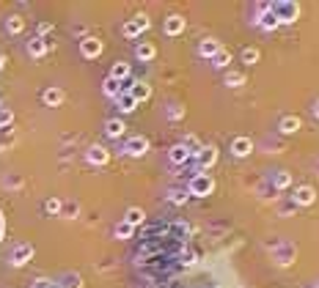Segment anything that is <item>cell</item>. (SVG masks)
Instances as JSON below:
<instances>
[{"mask_svg":"<svg viewBox=\"0 0 319 288\" xmlns=\"http://www.w3.org/2000/svg\"><path fill=\"white\" fill-rule=\"evenodd\" d=\"M149 151V140L143 134H135V137L127 140V154L130 157H143Z\"/></svg>","mask_w":319,"mask_h":288,"instance_id":"5b68a950","label":"cell"},{"mask_svg":"<svg viewBox=\"0 0 319 288\" xmlns=\"http://www.w3.org/2000/svg\"><path fill=\"white\" fill-rule=\"evenodd\" d=\"M256 25L262 28V31H275L281 22H278V17H275V11H264V14H259V20H256Z\"/></svg>","mask_w":319,"mask_h":288,"instance_id":"5bb4252c","label":"cell"},{"mask_svg":"<svg viewBox=\"0 0 319 288\" xmlns=\"http://www.w3.org/2000/svg\"><path fill=\"white\" fill-rule=\"evenodd\" d=\"M116 102H119V110H121V113H132V110L138 107V102H135V99H132L127 91L119 93V99H116Z\"/></svg>","mask_w":319,"mask_h":288,"instance_id":"d4e9b609","label":"cell"},{"mask_svg":"<svg viewBox=\"0 0 319 288\" xmlns=\"http://www.w3.org/2000/svg\"><path fill=\"white\" fill-rule=\"evenodd\" d=\"M272 11H275L278 22L281 25H294L300 17V3H294V0H283V3H272Z\"/></svg>","mask_w":319,"mask_h":288,"instance_id":"7a4b0ae2","label":"cell"},{"mask_svg":"<svg viewBox=\"0 0 319 288\" xmlns=\"http://www.w3.org/2000/svg\"><path fill=\"white\" fill-rule=\"evenodd\" d=\"M215 192V179L209 173H195L193 179H190V184H187V195H195V198H206V195H212Z\"/></svg>","mask_w":319,"mask_h":288,"instance_id":"6da1fadb","label":"cell"},{"mask_svg":"<svg viewBox=\"0 0 319 288\" xmlns=\"http://www.w3.org/2000/svg\"><path fill=\"white\" fill-rule=\"evenodd\" d=\"M85 157H88V162H91V165H105V162L110 160V151H108V149H102V146H91Z\"/></svg>","mask_w":319,"mask_h":288,"instance_id":"4fadbf2b","label":"cell"},{"mask_svg":"<svg viewBox=\"0 0 319 288\" xmlns=\"http://www.w3.org/2000/svg\"><path fill=\"white\" fill-rule=\"evenodd\" d=\"M168 115H171V118H182L184 110H182V107H171V110H168Z\"/></svg>","mask_w":319,"mask_h":288,"instance_id":"8d00e7d4","label":"cell"},{"mask_svg":"<svg viewBox=\"0 0 319 288\" xmlns=\"http://www.w3.org/2000/svg\"><path fill=\"white\" fill-rule=\"evenodd\" d=\"M184 201H187V192H182V190L171 192V203H184Z\"/></svg>","mask_w":319,"mask_h":288,"instance_id":"d590c367","label":"cell"},{"mask_svg":"<svg viewBox=\"0 0 319 288\" xmlns=\"http://www.w3.org/2000/svg\"><path fill=\"white\" fill-rule=\"evenodd\" d=\"M168 160H171L173 165H184V162H187V160H190V151H187V149H184V146H182V143H179V146H173V149H171V151H168Z\"/></svg>","mask_w":319,"mask_h":288,"instance_id":"ac0fdd59","label":"cell"},{"mask_svg":"<svg viewBox=\"0 0 319 288\" xmlns=\"http://www.w3.org/2000/svg\"><path fill=\"white\" fill-rule=\"evenodd\" d=\"M259 58H262V52L256 47H245L242 50V63H259Z\"/></svg>","mask_w":319,"mask_h":288,"instance_id":"f546056e","label":"cell"},{"mask_svg":"<svg viewBox=\"0 0 319 288\" xmlns=\"http://www.w3.org/2000/svg\"><path fill=\"white\" fill-rule=\"evenodd\" d=\"M61 206H63V201H58V198H50L47 203H44V211H47V214H61Z\"/></svg>","mask_w":319,"mask_h":288,"instance_id":"4dcf8cb0","label":"cell"},{"mask_svg":"<svg viewBox=\"0 0 319 288\" xmlns=\"http://www.w3.org/2000/svg\"><path fill=\"white\" fill-rule=\"evenodd\" d=\"M22 28H25L22 17H9V33H22Z\"/></svg>","mask_w":319,"mask_h":288,"instance_id":"1f68e13d","label":"cell"},{"mask_svg":"<svg viewBox=\"0 0 319 288\" xmlns=\"http://www.w3.org/2000/svg\"><path fill=\"white\" fill-rule=\"evenodd\" d=\"M61 214L66 217V220H74V217L80 214V206H77V201H66L61 206Z\"/></svg>","mask_w":319,"mask_h":288,"instance_id":"4316f807","label":"cell"},{"mask_svg":"<svg viewBox=\"0 0 319 288\" xmlns=\"http://www.w3.org/2000/svg\"><path fill=\"white\" fill-rule=\"evenodd\" d=\"M14 121V113H11V110H0V126H9V123Z\"/></svg>","mask_w":319,"mask_h":288,"instance_id":"e575fe53","label":"cell"},{"mask_svg":"<svg viewBox=\"0 0 319 288\" xmlns=\"http://www.w3.org/2000/svg\"><path fill=\"white\" fill-rule=\"evenodd\" d=\"M245 82V74L242 72H226V85L229 88H240Z\"/></svg>","mask_w":319,"mask_h":288,"instance_id":"f1b7e54d","label":"cell"},{"mask_svg":"<svg viewBox=\"0 0 319 288\" xmlns=\"http://www.w3.org/2000/svg\"><path fill=\"white\" fill-rule=\"evenodd\" d=\"M272 187H275V190H289V187H292V173H289V170H278V173L272 176Z\"/></svg>","mask_w":319,"mask_h":288,"instance_id":"44dd1931","label":"cell"},{"mask_svg":"<svg viewBox=\"0 0 319 288\" xmlns=\"http://www.w3.org/2000/svg\"><path fill=\"white\" fill-rule=\"evenodd\" d=\"M195 160H198L201 173H206V170H209L212 165L218 162V149H215V146H204V149L198 151V157H195Z\"/></svg>","mask_w":319,"mask_h":288,"instance_id":"277c9868","label":"cell"},{"mask_svg":"<svg viewBox=\"0 0 319 288\" xmlns=\"http://www.w3.org/2000/svg\"><path fill=\"white\" fill-rule=\"evenodd\" d=\"M135 55H138V61H152V58L157 55V50H154V44H149V41H141Z\"/></svg>","mask_w":319,"mask_h":288,"instance_id":"603a6c76","label":"cell"},{"mask_svg":"<svg viewBox=\"0 0 319 288\" xmlns=\"http://www.w3.org/2000/svg\"><path fill=\"white\" fill-rule=\"evenodd\" d=\"M314 288H319V285H314Z\"/></svg>","mask_w":319,"mask_h":288,"instance_id":"ee69618b","label":"cell"},{"mask_svg":"<svg viewBox=\"0 0 319 288\" xmlns=\"http://www.w3.org/2000/svg\"><path fill=\"white\" fill-rule=\"evenodd\" d=\"M314 115H316V118H319V99H316V102H314Z\"/></svg>","mask_w":319,"mask_h":288,"instance_id":"f35d334b","label":"cell"},{"mask_svg":"<svg viewBox=\"0 0 319 288\" xmlns=\"http://www.w3.org/2000/svg\"><path fill=\"white\" fill-rule=\"evenodd\" d=\"M102 91H105V93H108V96L119 99V93H124V82H119V80L108 77L105 82H102Z\"/></svg>","mask_w":319,"mask_h":288,"instance_id":"7402d4cb","label":"cell"},{"mask_svg":"<svg viewBox=\"0 0 319 288\" xmlns=\"http://www.w3.org/2000/svg\"><path fill=\"white\" fill-rule=\"evenodd\" d=\"M143 220H146V211L143 209H138V206H132V209H127V214H124V222L127 225H143Z\"/></svg>","mask_w":319,"mask_h":288,"instance_id":"2e32d148","label":"cell"},{"mask_svg":"<svg viewBox=\"0 0 319 288\" xmlns=\"http://www.w3.org/2000/svg\"><path fill=\"white\" fill-rule=\"evenodd\" d=\"M42 99H44L47 107H58V104L63 102V91H61V88H47V91L42 93Z\"/></svg>","mask_w":319,"mask_h":288,"instance_id":"d6986e66","label":"cell"},{"mask_svg":"<svg viewBox=\"0 0 319 288\" xmlns=\"http://www.w3.org/2000/svg\"><path fill=\"white\" fill-rule=\"evenodd\" d=\"M220 50H223V47H220V41H218V39H204V41L198 44V55H201V58H209V61H212L215 55H218Z\"/></svg>","mask_w":319,"mask_h":288,"instance_id":"7c38bea8","label":"cell"},{"mask_svg":"<svg viewBox=\"0 0 319 288\" xmlns=\"http://www.w3.org/2000/svg\"><path fill=\"white\" fill-rule=\"evenodd\" d=\"M50 28H53L50 22H42V25H39V33H50Z\"/></svg>","mask_w":319,"mask_h":288,"instance_id":"74e56055","label":"cell"},{"mask_svg":"<svg viewBox=\"0 0 319 288\" xmlns=\"http://www.w3.org/2000/svg\"><path fill=\"white\" fill-rule=\"evenodd\" d=\"M215 288H220V285H215Z\"/></svg>","mask_w":319,"mask_h":288,"instance_id":"7bdbcfd3","label":"cell"},{"mask_svg":"<svg viewBox=\"0 0 319 288\" xmlns=\"http://www.w3.org/2000/svg\"><path fill=\"white\" fill-rule=\"evenodd\" d=\"M229 63H231V52L229 50H220L218 55L212 58V66L215 69H229Z\"/></svg>","mask_w":319,"mask_h":288,"instance_id":"484cf974","label":"cell"},{"mask_svg":"<svg viewBox=\"0 0 319 288\" xmlns=\"http://www.w3.org/2000/svg\"><path fill=\"white\" fill-rule=\"evenodd\" d=\"M300 126H303V121H300L297 115H283L281 123H278V129H281L283 134H294Z\"/></svg>","mask_w":319,"mask_h":288,"instance_id":"9a60e30c","label":"cell"},{"mask_svg":"<svg viewBox=\"0 0 319 288\" xmlns=\"http://www.w3.org/2000/svg\"><path fill=\"white\" fill-rule=\"evenodd\" d=\"M292 261H294V247H292V244H286L281 252H278V263H281V266H289Z\"/></svg>","mask_w":319,"mask_h":288,"instance_id":"83f0119b","label":"cell"},{"mask_svg":"<svg viewBox=\"0 0 319 288\" xmlns=\"http://www.w3.org/2000/svg\"><path fill=\"white\" fill-rule=\"evenodd\" d=\"M47 50H50V44H47V41H44L42 36H36V39H31V41H28V52H31L33 58H42Z\"/></svg>","mask_w":319,"mask_h":288,"instance_id":"e0dca14e","label":"cell"},{"mask_svg":"<svg viewBox=\"0 0 319 288\" xmlns=\"http://www.w3.org/2000/svg\"><path fill=\"white\" fill-rule=\"evenodd\" d=\"M0 222H3V214H0Z\"/></svg>","mask_w":319,"mask_h":288,"instance_id":"b9f144b4","label":"cell"},{"mask_svg":"<svg viewBox=\"0 0 319 288\" xmlns=\"http://www.w3.org/2000/svg\"><path fill=\"white\" fill-rule=\"evenodd\" d=\"M33 258V247L31 244H17L14 252H11V263L14 266H22V263H28Z\"/></svg>","mask_w":319,"mask_h":288,"instance_id":"9c48e42d","label":"cell"},{"mask_svg":"<svg viewBox=\"0 0 319 288\" xmlns=\"http://www.w3.org/2000/svg\"><path fill=\"white\" fill-rule=\"evenodd\" d=\"M110 77L119 80V82H127V80H130V63H124V61L113 63V69H110Z\"/></svg>","mask_w":319,"mask_h":288,"instance_id":"ffe728a7","label":"cell"},{"mask_svg":"<svg viewBox=\"0 0 319 288\" xmlns=\"http://www.w3.org/2000/svg\"><path fill=\"white\" fill-rule=\"evenodd\" d=\"M83 283H80V274H66L63 277V288H80Z\"/></svg>","mask_w":319,"mask_h":288,"instance_id":"836d02e7","label":"cell"},{"mask_svg":"<svg viewBox=\"0 0 319 288\" xmlns=\"http://www.w3.org/2000/svg\"><path fill=\"white\" fill-rule=\"evenodd\" d=\"M253 151V140L245 137V134H240V137L231 140V154L234 157H248Z\"/></svg>","mask_w":319,"mask_h":288,"instance_id":"8992f818","label":"cell"},{"mask_svg":"<svg viewBox=\"0 0 319 288\" xmlns=\"http://www.w3.org/2000/svg\"><path fill=\"white\" fill-rule=\"evenodd\" d=\"M124 121L121 118H110L108 123H105V132H108V137H121V134H124Z\"/></svg>","mask_w":319,"mask_h":288,"instance_id":"cb8c5ba5","label":"cell"},{"mask_svg":"<svg viewBox=\"0 0 319 288\" xmlns=\"http://www.w3.org/2000/svg\"><path fill=\"white\" fill-rule=\"evenodd\" d=\"M127 93H130V96L135 99L138 104H141V102H146V99L152 96V85H149V82H132Z\"/></svg>","mask_w":319,"mask_h":288,"instance_id":"8fae6325","label":"cell"},{"mask_svg":"<svg viewBox=\"0 0 319 288\" xmlns=\"http://www.w3.org/2000/svg\"><path fill=\"white\" fill-rule=\"evenodd\" d=\"M80 52H83V58H99L102 55V41L99 39H83L80 41Z\"/></svg>","mask_w":319,"mask_h":288,"instance_id":"30bf717a","label":"cell"},{"mask_svg":"<svg viewBox=\"0 0 319 288\" xmlns=\"http://www.w3.org/2000/svg\"><path fill=\"white\" fill-rule=\"evenodd\" d=\"M0 239H3V222H0Z\"/></svg>","mask_w":319,"mask_h":288,"instance_id":"60d3db41","label":"cell"},{"mask_svg":"<svg viewBox=\"0 0 319 288\" xmlns=\"http://www.w3.org/2000/svg\"><path fill=\"white\" fill-rule=\"evenodd\" d=\"M132 231H135V228L127 225V222H119V225H116V236H119V239H130Z\"/></svg>","mask_w":319,"mask_h":288,"instance_id":"d6a6232c","label":"cell"},{"mask_svg":"<svg viewBox=\"0 0 319 288\" xmlns=\"http://www.w3.org/2000/svg\"><path fill=\"white\" fill-rule=\"evenodd\" d=\"M316 201V192L311 190V187H297L294 190V195H292V203L294 206H311Z\"/></svg>","mask_w":319,"mask_h":288,"instance_id":"52a82bcc","label":"cell"},{"mask_svg":"<svg viewBox=\"0 0 319 288\" xmlns=\"http://www.w3.org/2000/svg\"><path fill=\"white\" fill-rule=\"evenodd\" d=\"M3 63H6V58H3V55H0V69H3Z\"/></svg>","mask_w":319,"mask_h":288,"instance_id":"ab89813d","label":"cell"},{"mask_svg":"<svg viewBox=\"0 0 319 288\" xmlns=\"http://www.w3.org/2000/svg\"><path fill=\"white\" fill-rule=\"evenodd\" d=\"M184 25H187V22H184V17L171 14V17L165 20V25H162V31H165L168 36H179V33H184Z\"/></svg>","mask_w":319,"mask_h":288,"instance_id":"ba28073f","label":"cell"},{"mask_svg":"<svg viewBox=\"0 0 319 288\" xmlns=\"http://www.w3.org/2000/svg\"><path fill=\"white\" fill-rule=\"evenodd\" d=\"M146 28H149V17H146V14H141V17H135V20L124 22L121 33H124L127 39H138V36H141V31H146Z\"/></svg>","mask_w":319,"mask_h":288,"instance_id":"3957f363","label":"cell"}]
</instances>
